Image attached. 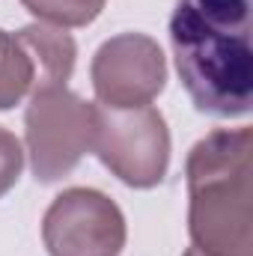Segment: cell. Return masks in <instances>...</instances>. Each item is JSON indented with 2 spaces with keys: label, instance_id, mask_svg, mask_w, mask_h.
<instances>
[{
  "label": "cell",
  "instance_id": "1",
  "mask_svg": "<svg viewBox=\"0 0 253 256\" xmlns=\"http://www.w3.org/2000/svg\"><path fill=\"white\" fill-rule=\"evenodd\" d=\"M253 0H176L170 45L182 86L200 114L248 116L253 104Z\"/></svg>",
  "mask_w": 253,
  "mask_h": 256
},
{
  "label": "cell",
  "instance_id": "2",
  "mask_svg": "<svg viewBox=\"0 0 253 256\" xmlns=\"http://www.w3.org/2000/svg\"><path fill=\"white\" fill-rule=\"evenodd\" d=\"M250 155L248 126L218 128L188 152V232L200 254L250 256Z\"/></svg>",
  "mask_w": 253,
  "mask_h": 256
},
{
  "label": "cell",
  "instance_id": "3",
  "mask_svg": "<svg viewBox=\"0 0 253 256\" xmlns=\"http://www.w3.org/2000/svg\"><path fill=\"white\" fill-rule=\"evenodd\" d=\"M96 137V104L74 96L68 86L36 90L24 110V140L36 182L51 185L68 176Z\"/></svg>",
  "mask_w": 253,
  "mask_h": 256
},
{
  "label": "cell",
  "instance_id": "4",
  "mask_svg": "<svg viewBox=\"0 0 253 256\" xmlns=\"http://www.w3.org/2000/svg\"><path fill=\"white\" fill-rule=\"evenodd\" d=\"M92 155L128 188H158L170 167V128L158 108L96 104Z\"/></svg>",
  "mask_w": 253,
  "mask_h": 256
},
{
  "label": "cell",
  "instance_id": "5",
  "mask_svg": "<svg viewBox=\"0 0 253 256\" xmlns=\"http://www.w3.org/2000/svg\"><path fill=\"white\" fill-rule=\"evenodd\" d=\"M126 236L122 208L96 188H66L42 218L48 256H120Z\"/></svg>",
  "mask_w": 253,
  "mask_h": 256
},
{
  "label": "cell",
  "instance_id": "6",
  "mask_svg": "<svg viewBox=\"0 0 253 256\" xmlns=\"http://www.w3.org/2000/svg\"><path fill=\"white\" fill-rule=\"evenodd\" d=\"M90 80L98 104L140 108L158 98L167 86V57L146 33H120L96 51Z\"/></svg>",
  "mask_w": 253,
  "mask_h": 256
},
{
  "label": "cell",
  "instance_id": "7",
  "mask_svg": "<svg viewBox=\"0 0 253 256\" xmlns=\"http://www.w3.org/2000/svg\"><path fill=\"white\" fill-rule=\"evenodd\" d=\"M36 90L39 66L24 30L9 33L0 27V110H12Z\"/></svg>",
  "mask_w": 253,
  "mask_h": 256
},
{
  "label": "cell",
  "instance_id": "8",
  "mask_svg": "<svg viewBox=\"0 0 253 256\" xmlns=\"http://www.w3.org/2000/svg\"><path fill=\"white\" fill-rule=\"evenodd\" d=\"M30 15L54 27H86L92 24L108 0H21Z\"/></svg>",
  "mask_w": 253,
  "mask_h": 256
},
{
  "label": "cell",
  "instance_id": "9",
  "mask_svg": "<svg viewBox=\"0 0 253 256\" xmlns=\"http://www.w3.org/2000/svg\"><path fill=\"white\" fill-rule=\"evenodd\" d=\"M21 170H24V149H21V140L6 131L0 126V196L12 191L21 179Z\"/></svg>",
  "mask_w": 253,
  "mask_h": 256
},
{
  "label": "cell",
  "instance_id": "10",
  "mask_svg": "<svg viewBox=\"0 0 253 256\" xmlns=\"http://www.w3.org/2000/svg\"><path fill=\"white\" fill-rule=\"evenodd\" d=\"M185 256H206V254H200L196 248H188V250H185Z\"/></svg>",
  "mask_w": 253,
  "mask_h": 256
}]
</instances>
